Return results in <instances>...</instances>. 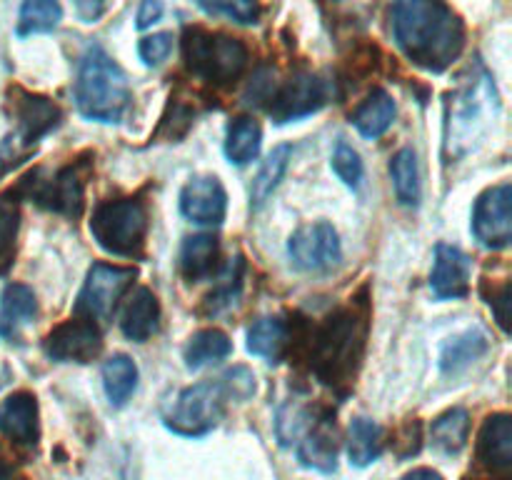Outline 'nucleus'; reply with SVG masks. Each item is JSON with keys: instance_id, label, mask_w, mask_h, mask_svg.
Masks as SVG:
<instances>
[{"instance_id": "1", "label": "nucleus", "mask_w": 512, "mask_h": 480, "mask_svg": "<svg viewBox=\"0 0 512 480\" xmlns=\"http://www.w3.org/2000/svg\"><path fill=\"white\" fill-rule=\"evenodd\" d=\"M393 35L405 58L428 73H443L465 48V25L443 0H393Z\"/></svg>"}, {"instance_id": "2", "label": "nucleus", "mask_w": 512, "mask_h": 480, "mask_svg": "<svg viewBox=\"0 0 512 480\" xmlns=\"http://www.w3.org/2000/svg\"><path fill=\"white\" fill-rule=\"evenodd\" d=\"M365 335H368V320L355 308L330 315L313 335V348H310L313 373L333 388L353 383L363 358Z\"/></svg>"}, {"instance_id": "3", "label": "nucleus", "mask_w": 512, "mask_h": 480, "mask_svg": "<svg viewBox=\"0 0 512 480\" xmlns=\"http://www.w3.org/2000/svg\"><path fill=\"white\" fill-rule=\"evenodd\" d=\"M75 103L90 120L115 123L130 105V85L123 68L100 45L88 48L75 80Z\"/></svg>"}, {"instance_id": "4", "label": "nucleus", "mask_w": 512, "mask_h": 480, "mask_svg": "<svg viewBox=\"0 0 512 480\" xmlns=\"http://www.w3.org/2000/svg\"><path fill=\"white\" fill-rule=\"evenodd\" d=\"M90 233L105 253L140 258L148 240V208L135 198L100 203L90 220Z\"/></svg>"}, {"instance_id": "5", "label": "nucleus", "mask_w": 512, "mask_h": 480, "mask_svg": "<svg viewBox=\"0 0 512 480\" xmlns=\"http://www.w3.org/2000/svg\"><path fill=\"white\" fill-rule=\"evenodd\" d=\"M183 55L190 73L218 85L233 83L248 65V48L243 40L200 28L185 30Z\"/></svg>"}, {"instance_id": "6", "label": "nucleus", "mask_w": 512, "mask_h": 480, "mask_svg": "<svg viewBox=\"0 0 512 480\" xmlns=\"http://www.w3.org/2000/svg\"><path fill=\"white\" fill-rule=\"evenodd\" d=\"M8 110L15 120V133L8 135L0 148V168L20 163V158H25L30 148L63 118L53 100L33 95L23 88L8 90Z\"/></svg>"}, {"instance_id": "7", "label": "nucleus", "mask_w": 512, "mask_h": 480, "mask_svg": "<svg viewBox=\"0 0 512 480\" xmlns=\"http://www.w3.org/2000/svg\"><path fill=\"white\" fill-rule=\"evenodd\" d=\"M448 108V150L463 155L488 128V123L480 118H490L493 110H498V95L490 75L483 73L480 78H470Z\"/></svg>"}, {"instance_id": "8", "label": "nucleus", "mask_w": 512, "mask_h": 480, "mask_svg": "<svg viewBox=\"0 0 512 480\" xmlns=\"http://www.w3.org/2000/svg\"><path fill=\"white\" fill-rule=\"evenodd\" d=\"M225 400H228V393H225L220 380L195 383L190 388L180 390L175 403L163 415V420L173 433L200 438V435L218 428L225 413Z\"/></svg>"}, {"instance_id": "9", "label": "nucleus", "mask_w": 512, "mask_h": 480, "mask_svg": "<svg viewBox=\"0 0 512 480\" xmlns=\"http://www.w3.org/2000/svg\"><path fill=\"white\" fill-rule=\"evenodd\" d=\"M135 268H123V265L95 263L88 270L83 290L75 303V313L85 315L90 320H108L113 315L115 305L123 298L128 285L133 283Z\"/></svg>"}, {"instance_id": "10", "label": "nucleus", "mask_w": 512, "mask_h": 480, "mask_svg": "<svg viewBox=\"0 0 512 480\" xmlns=\"http://www.w3.org/2000/svg\"><path fill=\"white\" fill-rule=\"evenodd\" d=\"M83 188L85 173L78 163L58 170L48 180H40V173H33L20 183V190L30 200H35L43 208L55 210V213L73 215V218L83 210Z\"/></svg>"}, {"instance_id": "11", "label": "nucleus", "mask_w": 512, "mask_h": 480, "mask_svg": "<svg viewBox=\"0 0 512 480\" xmlns=\"http://www.w3.org/2000/svg\"><path fill=\"white\" fill-rule=\"evenodd\" d=\"M43 348L48 358L60 360V363H90L103 350V335L95 320L75 315L50 330Z\"/></svg>"}, {"instance_id": "12", "label": "nucleus", "mask_w": 512, "mask_h": 480, "mask_svg": "<svg viewBox=\"0 0 512 480\" xmlns=\"http://www.w3.org/2000/svg\"><path fill=\"white\" fill-rule=\"evenodd\" d=\"M512 188L510 183L493 185L478 198L473 210V233L485 248L503 250L512 243Z\"/></svg>"}, {"instance_id": "13", "label": "nucleus", "mask_w": 512, "mask_h": 480, "mask_svg": "<svg viewBox=\"0 0 512 480\" xmlns=\"http://www.w3.org/2000/svg\"><path fill=\"white\" fill-rule=\"evenodd\" d=\"M325 98H328V90L318 75L295 73L288 83L268 93V113L275 123H290V120L318 113L325 105Z\"/></svg>"}, {"instance_id": "14", "label": "nucleus", "mask_w": 512, "mask_h": 480, "mask_svg": "<svg viewBox=\"0 0 512 480\" xmlns=\"http://www.w3.org/2000/svg\"><path fill=\"white\" fill-rule=\"evenodd\" d=\"M288 253L300 270H328L338 265L343 250H340L338 230L333 225L310 223L290 235Z\"/></svg>"}, {"instance_id": "15", "label": "nucleus", "mask_w": 512, "mask_h": 480, "mask_svg": "<svg viewBox=\"0 0 512 480\" xmlns=\"http://www.w3.org/2000/svg\"><path fill=\"white\" fill-rule=\"evenodd\" d=\"M180 210L188 220L200 225H220L228 210V195L218 178H195L180 193Z\"/></svg>"}, {"instance_id": "16", "label": "nucleus", "mask_w": 512, "mask_h": 480, "mask_svg": "<svg viewBox=\"0 0 512 480\" xmlns=\"http://www.w3.org/2000/svg\"><path fill=\"white\" fill-rule=\"evenodd\" d=\"M0 433L13 440L15 445H25V448L38 445V400H35L33 393L18 390V393H10L0 403Z\"/></svg>"}, {"instance_id": "17", "label": "nucleus", "mask_w": 512, "mask_h": 480, "mask_svg": "<svg viewBox=\"0 0 512 480\" xmlns=\"http://www.w3.org/2000/svg\"><path fill=\"white\" fill-rule=\"evenodd\" d=\"M435 298L458 300L470 293V258L453 245L440 243L435 248V265L430 275Z\"/></svg>"}, {"instance_id": "18", "label": "nucleus", "mask_w": 512, "mask_h": 480, "mask_svg": "<svg viewBox=\"0 0 512 480\" xmlns=\"http://www.w3.org/2000/svg\"><path fill=\"white\" fill-rule=\"evenodd\" d=\"M338 428L330 415L310 420L305 438L298 445V458L305 468H315L320 473H335L338 468Z\"/></svg>"}, {"instance_id": "19", "label": "nucleus", "mask_w": 512, "mask_h": 480, "mask_svg": "<svg viewBox=\"0 0 512 480\" xmlns=\"http://www.w3.org/2000/svg\"><path fill=\"white\" fill-rule=\"evenodd\" d=\"M478 458L493 473H508L512 468V420L508 413L490 415L478 438Z\"/></svg>"}, {"instance_id": "20", "label": "nucleus", "mask_w": 512, "mask_h": 480, "mask_svg": "<svg viewBox=\"0 0 512 480\" xmlns=\"http://www.w3.org/2000/svg\"><path fill=\"white\" fill-rule=\"evenodd\" d=\"M160 323V303L150 288H138L130 300L125 303L123 315H120V330L128 340L145 343L150 335L158 330Z\"/></svg>"}, {"instance_id": "21", "label": "nucleus", "mask_w": 512, "mask_h": 480, "mask_svg": "<svg viewBox=\"0 0 512 480\" xmlns=\"http://www.w3.org/2000/svg\"><path fill=\"white\" fill-rule=\"evenodd\" d=\"M38 315V300L28 285L10 283L0 295V335L13 338L18 325L30 323Z\"/></svg>"}, {"instance_id": "22", "label": "nucleus", "mask_w": 512, "mask_h": 480, "mask_svg": "<svg viewBox=\"0 0 512 480\" xmlns=\"http://www.w3.org/2000/svg\"><path fill=\"white\" fill-rule=\"evenodd\" d=\"M395 113H398L395 100L385 90H373L368 95V100L355 110L353 123L363 138L375 140L383 133H388L390 125L395 123Z\"/></svg>"}, {"instance_id": "23", "label": "nucleus", "mask_w": 512, "mask_h": 480, "mask_svg": "<svg viewBox=\"0 0 512 480\" xmlns=\"http://www.w3.org/2000/svg\"><path fill=\"white\" fill-rule=\"evenodd\" d=\"M470 438V415L465 408H450L433 420L430 425V440L433 448L445 455H458L468 445Z\"/></svg>"}, {"instance_id": "24", "label": "nucleus", "mask_w": 512, "mask_h": 480, "mask_svg": "<svg viewBox=\"0 0 512 480\" xmlns=\"http://www.w3.org/2000/svg\"><path fill=\"white\" fill-rule=\"evenodd\" d=\"M488 350V335L480 328L468 330L463 335H455L440 350V370L443 373H460L463 368H468L470 363L480 358V355Z\"/></svg>"}, {"instance_id": "25", "label": "nucleus", "mask_w": 512, "mask_h": 480, "mask_svg": "<svg viewBox=\"0 0 512 480\" xmlns=\"http://www.w3.org/2000/svg\"><path fill=\"white\" fill-rule=\"evenodd\" d=\"M385 448L383 428L370 418H355L348 430V455L350 463L365 468V465L375 463Z\"/></svg>"}, {"instance_id": "26", "label": "nucleus", "mask_w": 512, "mask_h": 480, "mask_svg": "<svg viewBox=\"0 0 512 480\" xmlns=\"http://www.w3.org/2000/svg\"><path fill=\"white\" fill-rule=\"evenodd\" d=\"M288 348V325L280 318H260L248 330V350L258 358L278 363Z\"/></svg>"}, {"instance_id": "27", "label": "nucleus", "mask_w": 512, "mask_h": 480, "mask_svg": "<svg viewBox=\"0 0 512 480\" xmlns=\"http://www.w3.org/2000/svg\"><path fill=\"white\" fill-rule=\"evenodd\" d=\"M230 353H233V343H230L228 335L218 328H205L198 330L185 345V365L190 370H198L228 358Z\"/></svg>"}, {"instance_id": "28", "label": "nucleus", "mask_w": 512, "mask_h": 480, "mask_svg": "<svg viewBox=\"0 0 512 480\" xmlns=\"http://www.w3.org/2000/svg\"><path fill=\"white\" fill-rule=\"evenodd\" d=\"M103 388L108 395L110 405L120 408L130 400V395L138 388V368L128 355L118 353L105 360L103 365Z\"/></svg>"}, {"instance_id": "29", "label": "nucleus", "mask_w": 512, "mask_h": 480, "mask_svg": "<svg viewBox=\"0 0 512 480\" xmlns=\"http://www.w3.org/2000/svg\"><path fill=\"white\" fill-rule=\"evenodd\" d=\"M218 260V240L213 235H190L180 248V270L188 280H203Z\"/></svg>"}, {"instance_id": "30", "label": "nucleus", "mask_w": 512, "mask_h": 480, "mask_svg": "<svg viewBox=\"0 0 512 480\" xmlns=\"http://www.w3.org/2000/svg\"><path fill=\"white\" fill-rule=\"evenodd\" d=\"M260 140H263V130H260L258 120H233V125L228 128V138H225V155H228L230 163L248 165L250 160L258 158Z\"/></svg>"}, {"instance_id": "31", "label": "nucleus", "mask_w": 512, "mask_h": 480, "mask_svg": "<svg viewBox=\"0 0 512 480\" xmlns=\"http://www.w3.org/2000/svg\"><path fill=\"white\" fill-rule=\"evenodd\" d=\"M60 20H63V8H60L58 0H23L15 33L20 38H28L35 33H53Z\"/></svg>"}, {"instance_id": "32", "label": "nucleus", "mask_w": 512, "mask_h": 480, "mask_svg": "<svg viewBox=\"0 0 512 480\" xmlns=\"http://www.w3.org/2000/svg\"><path fill=\"white\" fill-rule=\"evenodd\" d=\"M390 178H393L395 195L403 205H418L420 200V170L418 155L413 148H403L390 163Z\"/></svg>"}, {"instance_id": "33", "label": "nucleus", "mask_w": 512, "mask_h": 480, "mask_svg": "<svg viewBox=\"0 0 512 480\" xmlns=\"http://www.w3.org/2000/svg\"><path fill=\"white\" fill-rule=\"evenodd\" d=\"M290 155H293V148H290V145H278V148L265 158L263 168H260V173L255 175L253 180V190H250V198H253L255 208H260V205L273 195V190L278 188L285 170H288Z\"/></svg>"}, {"instance_id": "34", "label": "nucleus", "mask_w": 512, "mask_h": 480, "mask_svg": "<svg viewBox=\"0 0 512 480\" xmlns=\"http://www.w3.org/2000/svg\"><path fill=\"white\" fill-rule=\"evenodd\" d=\"M20 213L18 205L0 195V275L8 273L15 263V245H18Z\"/></svg>"}, {"instance_id": "35", "label": "nucleus", "mask_w": 512, "mask_h": 480, "mask_svg": "<svg viewBox=\"0 0 512 480\" xmlns=\"http://www.w3.org/2000/svg\"><path fill=\"white\" fill-rule=\"evenodd\" d=\"M243 258H235L230 260L228 268L223 270V275H220L218 285H215L213 293L208 295V308L213 310V313H218V310L223 308H230V305L238 300L240 290H243Z\"/></svg>"}, {"instance_id": "36", "label": "nucleus", "mask_w": 512, "mask_h": 480, "mask_svg": "<svg viewBox=\"0 0 512 480\" xmlns=\"http://www.w3.org/2000/svg\"><path fill=\"white\" fill-rule=\"evenodd\" d=\"M198 5L208 15H220L240 25H255L260 20L258 0H198Z\"/></svg>"}, {"instance_id": "37", "label": "nucleus", "mask_w": 512, "mask_h": 480, "mask_svg": "<svg viewBox=\"0 0 512 480\" xmlns=\"http://www.w3.org/2000/svg\"><path fill=\"white\" fill-rule=\"evenodd\" d=\"M333 170L348 188H358L360 180H363V160L343 140L333 150Z\"/></svg>"}, {"instance_id": "38", "label": "nucleus", "mask_w": 512, "mask_h": 480, "mask_svg": "<svg viewBox=\"0 0 512 480\" xmlns=\"http://www.w3.org/2000/svg\"><path fill=\"white\" fill-rule=\"evenodd\" d=\"M220 383H223L225 393H228V398H235V400H248L250 395L255 393V375L250 373L248 368H243V365H238V368L228 370V373L220 378Z\"/></svg>"}, {"instance_id": "39", "label": "nucleus", "mask_w": 512, "mask_h": 480, "mask_svg": "<svg viewBox=\"0 0 512 480\" xmlns=\"http://www.w3.org/2000/svg\"><path fill=\"white\" fill-rule=\"evenodd\" d=\"M173 50V35L170 33H155L148 35L138 43V53L145 65H160Z\"/></svg>"}, {"instance_id": "40", "label": "nucleus", "mask_w": 512, "mask_h": 480, "mask_svg": "<svg viewBox=\"0 0 512 480\" xmlns=\"http://www.w3.org/2000/svg\"><path fill=\"white\" fill-rule=\"evenodd\" d=\"M400 438L403 440H395V453L400 455V458H410V455H415L420 450V440H423V435H420V423H415V420H410L408 425H405L403 430H400Z\"/></svg>"}, {"instance_id": "41", "label": "nucleus", "mask_w": 512, "mask_h": 480, "mask_svg": "<svg viewBox=\"0 0 512 480\" xmlns=\"http://www.w3.org/2000/svg\"><path fill=\"white\" fill-rule=\"evenodd\" d=\"M163 18V3L160 0H143L138 8V30H145L150 28L153 23H158V20Z\"/></svg>"}, {"instance_id": "42", "label": "nucleus", "mask_w": 512, "mask_h": 480, "mask_svg": "<svg viewBox=\"0 0 512 480\" xmlns=\"http://www.w3.org/2000/svg\"><path fill=\"white\" fill-rule=\"evenodd\" d=\"M73 8L83 23H95L103 15L105 0H73Z\"/></svg>"}, {"instance_id": "43", "label": "nucleus", "mask_w": 512, "mask_h": 480, "mask_svg": "<svg viewBox=\"0 0 512 480\" xmlns=\"http://www.w3.org/2000/svg\"><path fill=\"white\" fill-rule=\"evenodd\" d=\"M400 480H445V478L433 468H415V470H410L408 475H403Z\"/></svg>"}, {"instance_id": "44", "label": "nucleus", "mask_w": 512, "mask_h": 480, "mask_svg": "<svg viewBox=\"0 0 512 480\" xmlns=\"http://www.w3.org/2000/svg\"><path fill=\"white\" fill-rule=\"evenodd\" d=\"M0 480H28V478H25L20 470H15L13 465L5 463V460L0 458Z\"/></svg>"}]
</instances>
